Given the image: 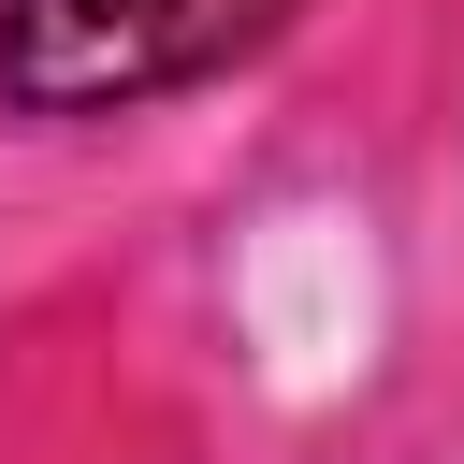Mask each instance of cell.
<instances>
[{
  "label": "cell",
  "mask_w": 464,
  "mask_h": 464,
  "mask_svg": "<svg viewBox=\"0 0 464 464\" xmlns=\"http://www.w3.org/2000/svg\"><path fill=\"white\" fill-rule=\"evenodd\" d=\"M304 0H0V102L14 116H130L232 58H261Z\"/></svg>",
  "instance_id": "1"
}]
</instances>
